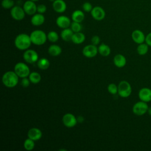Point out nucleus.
I'll return each instance as SVG.
<instances>
[{"mask_svg":"<svg viewBox=\"0 0 151 151\" xmlns=\"http://www.w3.org/2000/svg\"><path fill=\"white\" fill-rule=\"evenodd\" d=\"M32 42L30 35L22 33L18 34L15 38L14 44L16 48L19 50H26L31 45Z\"/></svg>","mask_w":151,"mask_h":151,"instance_id":"obj_1","label":"nucleus"},{"mask_svg":"<svg viewBox=\"0 0 151 151\" xmlns=\"http://www.w3.org/2000/svg\"><path fill=\"white\" fill-rule=\"evenodd\" d=\"M19 77L14 71H8L5 72L2 77L3 84L8 88L15 87L18 83Z\"/></svg>","mask_w":151,"mask_h":151,"instance_id":"obj_2","label":"nucleus"},{"mask_svg":"<svg viewBox=\"0 0 151 151\" xmlns=\"http://www.w3.org/2000/svg\"><path fill=\"white\" fill-rule=\"evenodd\" d=\"M29 35L32 43L37 45L44 44L47 40V35L45 32L40 29L33 31Z\"/></svg>","mask_w":151,"mask_h":151,"instance_id":"obj_3","label":"nucleus"},{"mask_svg":"<svg viewBox=\"0 0 151 151\" xmlns=\"http://www.w3.org/2000/svg\"><path fill=\"white\" fill-rule=\"evenodd\" d=\"M132 87L129 82L125 80L120 81L118 85V94L123 98L130 96L132 93Z\"/></svg>","mask_w":151,"mask_h":151,"instance_id":"obj_4","label":"nucleus"},{"mask_svg":"<svg viewBox=\"0 0 151 151\" xmlns=\"http://www.w3.org/2000/svg\"><path fill=\"white\" fill-rule=\"evenodd\" d=\"M14 71L19 77L22 78L28 77L30 74L29 68L22 62H19L15 65Z\"/></svg>","mask_w":151,"mask_h":151,"instance_id":"obj_5","label":"nucleus"},{"mask_svg":"<svg viewBox=\"0 0 151 151\" xmlns=\"http://www.w3.org/2000/svg\"><path fill=\"white\" fill-rule=\"evenodd\" d=\"M148 109L149 106L147 103L140 100V101L136 102L133 105L132 111L133 113L137 116H142L147 113Z\"/></svg>","mask_w":151,"mask_h":151,"instance_id":"obj_6","label":"nucleus"},{"mask_svg":"<svg viewBox=\"0 0 151 151\" xmlns=\"http://www.w3.org/2000/svg\"><path fill=\"white\" fill-rule=\"evenodd\" d=\"M10 14L11 17L16 21L22 20L26 14L23 9V7H21L18 5L14 6L11 9Z\"/></svg>","mask_w":151,"mask_h":151,"instance_id":"obj_7","label":"nucleus"},{"mask_svg":"<svg viewBox=\"0 0 151 151\" xmlns=\"http://www.w3.org/2000/svg\"><path fill=\"white\" fill-rule=\"evenodd\" d=\"M23 58L27 63L32 64L38 61V55L35 50L27 49L23 54Z\"/></svg>","mask_w":151,"mask_h":151,"instance_id":"obj_8","label":"nucleus"},{"mask_svg":"<svg viewBox=\"0 0 151 151\" xmlns=\"http://www.w3.org/2000/svg\"><path fill=\"white\" fill-rule=\"evenodd\" d=\"M62 121L64 125L68 128L73 127L77 123V119L75 116L70 113H66L63 116Z\"/></svg>","mask_w":151,"mask_h":151,"instance_id":"obj_9","label":"nucleus"},{"mask_svg":"<svg viewBox=\"0 0 151 151\" xmlns=\"http://www.w3.org/2000/svg\"><path fill=\"white\" fill-rule=\"evenodd\" d=\"M82 52L83 55L87 58H93L99 52L98 48L95 45L89 44L83 48Z\"/></svg>","mask_w":151,"mask_h":151,"instance_id":"obj_10","label":"nucleus"},{"mask_svg":"<svg viewBox=\"0 0 151 151\" xmlns=\"http://www.w3.org/2000/svg\"><path fill=\"white\" fill-rule=\"evenodd\" d=\"M90 13L93 18L96 21H101L105 18L106 16V12L104 9L99 6L93 7Z\"/></svg>","mask_w":151,"mask_h":151,"instance_id":"obj_11","label":"nucleus"},{"mask_svg":"<svg viewBox=\"0 0 151 151\" xmlns=\"http://www.w3.org/2000/svg\"><path fill=\"white\" fill-rule=\"evenodd\" d=\"M23 9L26 14L29 15H33L37 12V5L35 2L31 0L26 1L23 4Z\"/></svg>","mask_w":151,"mask_h":151,"instance_id":"obj_12","label":"nucleus"},{"mask_svg":"<svg viewBox=\"0 0 151 151\" xmlns=\"http://www.w3.org/2000/svg\"><path fill=\"white\" fill-rule=\"evenodd\" d=\"M71 24V22L70 19L65 15H60L56 19L57 25L62 29L69 28Z\"/></svg>","mask_w":151,"mask_h":151,"instance_id":"obj_13","label":"nucleus"},{"mask_svg":"<svg viewBox=\"0 0 151 151\" xmlns=\"http://www.w3.org/2000/svg\"><path fill=\"white\" fill-rule=\"evenodd\" d=\"M139 98L140 100L145 102H149L151 101V89L143 87L139 91Z\"/></svg>","mask_w":151,"mask_h":151,"instance_id":"obj_14","label":"nucleus"},{"mask_svg":"<svg viewBox=\"0 0 151 151\" xmlns=\"http://www.w3.org/2000/svg\"><path fill=\"white\" fill-rule=\"evenodd\" d=\"M132 38L134 42L140 44L145 42L146 37L142 31L135 29L132 33Z\"/></svg>","mask_w":151,"mask_h":151,"instance_id":"obj_15","label":"nucleus"},{"mask_svg":"<svg viewBox=\"0 0 151 151\" xmlns=\"http://www.w3.org/2000/svg\"><path fill=\"white\" fill-rule=\"evenodd\" d=\"M52 5L53 9L57 13H63L67 9V4L64 0H55Z\"/></svg>","mask_w":151,"mask_h":151,"instance_id":"obj_16","label":"nucleus"},{"mask_svg":"<svg viewBox=\"0 0 151 151\" xmlns=\"http://www.w3.org/2000/svg\"><path fill=\"white\" fill-rule=\"evenodd\" d=\"M42 135V133L41 130L36 127H33L30 129L28 130L27 133L28 137L34 141L40 140L41 138Z\"/></svg>","mask_w":151,"mask_h":151,"instance_id":"obj_17","label":"nucleus"},{"mask_svg":"<svg viewBox=\"0 0 151 151\" xmlns=\"http://www.w3.org/2000/svg\"><path fill=\"white\" fill-rule=\"evenodd\" d=\"M45 21V17L42 14L35 13L31 18V23L34 26H40L44 24Z\"/></svg>","mask_w":151,"mask_h":151,"instance_id":"obj_18","label":"nucleus"},{"mask_svg":"<svg viewBox=\"0 0 151 151\" xmlns=\"http://www.w3.org/2000/svg\"><path fill=\"white\" fill-rule=\"evenodd\" d=\"M113 63L117 67L122 68L126 64V59L123 55L118 54L114 57Z\"/></svg>","mask_w":151,"mask_h":151,"instance_id":"obj_19","label":"nucleus"},{"mask_svg":"<svg viewBox=\"0 0 151 151\" xmlns=\"http://www.w3.org/2000/svg\"><path fill=\"white\" fill-rule=\"evenodd\" d=\"M85 18V15L84 12L80 9L75 10L71 14V19L73 21L78 22H81Z\"/></svg>","mask_w":151,"mask_h":151,"instance_id":"obj_20","label":"nucleus"},{"mask_svg":"<svg viewBox=\"0 0 151 151\" xmlns=\"http://www.w3.org/2000/svg\"><path fill=\"white\" fill-rule=\"evenodd\" d=\"M86 39L85 35L81 32H74L72 38H71V41L76 44H82Z\"/></svg>","mask_w":151,"mask_h":151,"instance_id":"obj_21","label":"nucleus"},{"mask_svg":"<svg viewBox=\"0 0 151 151\" xmlns=\"http://www.w3.org/2000/svg\"><path fill=\"white\" fill-rule=\"evenodd\" d=\"M74 34V32L72 31L71 28H67L63 29L61 32L60 36L61 38L65 41H71L72 36Z\"/></svg>","mask_w":151,"mask_h":151,"instance_id":"obj_22","label":"nucleus"},{"mask_svg":"<svg viewBox=\"0 0 151 151\" xmlns=\"http://www.w3.org/2000/svg\"><path fill=\"white\" fill-rule=\"evenodd\" d=\"M48 52L50 54V55H51V56L56 57L59 55L61 53L62 49L58 45L52 44L48 47Z\"/></svg>","mask_w":151,"mask_h":151,"instance_id":"obj_23","label":"nucleus"},{"mask_svg":"<svg viewBox=\"0 0 151 151\" xmlns=\"http://www.w3.org/2000/svg\"><path fill=\"white\" fill-rule=\"evenodd\" d=\"M98 52L103 57H107L110 55L111 52V50L109 45L102 43L98 47Z\"/></svg>","mask_w":151,"mask_h":151,"instance_id":"obj_24","label":"nucleus"},{"mask_svg":"<svg viewBox=\"0 0 151 151\" xmlns=\"http://www.w3.org/2000/svg\"><path fill=\"white\" fill-rule=\"evenodd\" d=\"M37 65L41 70H47L50 66V61L45 58H42L37 61Z\"/></svg>","mask_w":151,"mask_h":151,"instance_id":"obj_25","label":"nucleus"},{"mask_svg":"<svg viewBox=\"0 0 151 151\" xmlns=\"http://www.w3.org/2000/svg\"><path fill=\"white\" fill-rule=\"evenodd\" d=\"M149 50V45L146 43H142L139 44L137 47V52L140 55L146 54Z\"/></svg>","mask_w":151,"mask_h":151,"instance_id":"obj_26","label":"nucleus"},{"mask_svg":"<svg viewBox=\"0 0 151 151\" xmlns=\"http://www.w3.org/2000/svg\"><path fill=\"white\" fill-rule=\"evenodd\" d=\"M28 78L29 79L31 83L33 84H37L41 81V77L40 73L37 72H32L29 74Z\"/></svg>","mask_w":151,"mask_h":151,"instance_id":"obj_27","label":"nucleus"},{"mask_svg":"<svg viewBox=\"0 0 151 151\" xmlns=\"http://www.w3.org/2000/svg\"><path fill=\"white\" fill-rule=\"evenodd\" d=\"M35 147L34 140L28 137L24 142V147L27 150H32Z\"/></svg>","mask_w":151,"mask_h":151,"instance_id":"obj_28","label":"nucleus"},{"mask_svg":"<svg viewBox=\"0 0 151 151\" xmlns=\"http://www.w3.org/2000/svg\"><path fill=\"white\" fill-rule=\"evenodd\" d=\"M58 34L54 31H50L47 34V39L51 42H55L58 40Z\"/></svg>","mask_w":151,"mask_h":151,"instance_id":"obj_29","label":"nucleus"},{"mask_svg":"<svg viewBox=\"0 0 151 151\" xmlns=\"http://www.w3.org/2000/svg\"><path fill=\"white\" fill-rule=\"evenodd\" d=\"M1 5L4 9H11L14 5V1L13 0H2Z\"/></svg>","mask_w":151,"mask_h":151,"instance_id":"obj_30","label":"nucleus"},{"mask_svg":"<svg viewBox=\"0 0 151 151\" xmlns=\"http://www.w3.org/2000/svg\"><path fill=\"white\" fill-rule=\"evenodd\" d=\"M70 28L74 32H80L82 29V26L80 24V22L73 21L70 25Z\"/></svg>","mask_w":151,"mask_h":151,"instance_id":"obj_31","label":"nucleus"},{"mask_svg":"<svg viewBox=\"0 0 151 151\" xmlns=\"http://www.w3.org/2000/svg\"><path fill=\"white\" fill-rule=\"evenodd\" d=\"M108 91L111 94H116L118 93V86L114 83H110L107 86Z\"/></svg>","mask_w":151,"mask_h":151,"instance_id":"obj_32","label":"nucleus"},{"mask_svg":"<svg viewBox=\"0 0 151 151\" xmlns=\"http://www.w3.org/2000/svg\"><path fill=\"white\" fill-rule=\"evenodd\" d=\"M82 8L84 12H90L91 11V10L93 9V7L90 2H86L83 3V4L82 5Z\"/></svg>","mask_w":151,"mask_h":151,"instance_id":"obj_33","label":"nucleus"},{"mask_svg":"<svg viewBox=\"0 0 151 151\" xmlns=\"http://www.w3.org/2000/svg\"><path fill=\"white\" fill-rule=\"evenodd\" d=\"M47 6L44 4H40L37 5V12L40 13V14H44L47 11Z\"/></svg>","mask_w":151,"mask_h":151,"instance_id":"obj_34","label":"nucleus"},{"mask_svg":"<svg viewBox=\"0 0 151 151\" xmlns=\"http://www.w3.org/2000/svg\"><path fill=\"white\" fill-rule=\"evenodd\" d=\"M31 81L29 78H27V77H24L22 78L21 81V84L23 87H27L29 86Z\"/></svg>","mask_w":151,"mask_h":151,"instance_id":"obj_35","label":"nucleus"},{"mask_svg":"<svg viewBox=\"0 0 151 151\" xmlns=\"http://www.w3.org/2000/svg\"><path fill=\"white\" fill-rule=\"evenodd\" d=\"M100 37L99 36H97V35L93 36L92 38H91V40L92 44L95 45H98L99 44V42H100Z\"/></svg>","mask_w":151,"mask_h":151,"instance_id":"obj_36","label":"nucleus"},{"mask_svg":"<svg viewBox=\"0 0 151 151\" xmlns=\"http://www.w3.org/2000/svg\"><path fill=\"white\" fill-rule=\"evenodd\" d=\"M145 42L150 47H151V32H149L146 36L145 38Z\"/></svg>","mask_w":151,"mask_h":151,"instance_id":"obj_37","label":"nucleus"},{"mask_svg":"<svg viewBox=\"0 0 151 151\" xmlns=\"http://www.w3.org/2000/svg\"><path fill=\"white\" fill-rule=\"evenodd\" d=\"M77 122H80V123H82L84 120V118L82 116H78L77 118Z\"/></svg>","mask_w":151,"mask_h":151,"instance_id":"obj_38","label":"nucleus"},{"mask_svg":"<svg viewBox=\"0 0 151 151\" xmlns=\"http://www.w3.org/2000/svg\"><path fill=\"white\" fill-rule=\"evenodd\" d=\"M147 113L148 114L151 116V107H149V109H148V110H147Z\"/></svg>","mask_w":151,"mask_h":151,"instance_id":"obj_39","label":"nucleus"},{"mask_svg":"<svg viewBox=\"0 0 151 151\" xmlns=\"http://www.w3.org/2000/svg\"><path fill=\"white\" fill-rule=\"evenodd\" d=\"M32 1H34V2H37V1H38L39 0H31Z\"/></svg>","mask_w":151,"mask_h":151,"instance_id":"obj_40","label":"nucleus"},{"mask_svg":"<svg viewBox=\"0 0 151 151\" xmlns=\"http://www.w3.org/2000/svg\"><path fill=\"white\" fill-rule=\"evenodd\" d=\"M50 1H51V2H54L55 0H50Z\"/></svg>","mask_w":151,"mask_h":151,"instance_id":"obj_41","label":"nucleus"}]
</instances>
